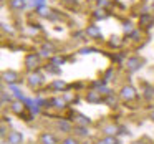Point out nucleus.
I'll return each mask as SVG.
<instances>
[{"label": "nucleus", "mask_w": 154, "mask_h": 144, "mask_svg": "<svg viewBox=\"0 0 154 144\" xmlns=\"http://www.w3.org/2000/svg\"><path fill=\"white\" fill-rule=\"evenodd\" d=\"M121 98H123L124 101H131L136 98V91H134L133 86H124L123 90H121Z\"/></svg>", "instance_id": "1"}, {"label": "nucleus", "mask_w": 154, "mask_h": 144, "mask_svg": "<svg viewBox=\"0 0 154 144\" xmlns=\"http://www.w3.org/2000/svg\"><path fill=\"white\" fill-rule=\"evenodd\" d=\"M42 83H43V76H42V75H38V73H32L30 76H28V84H30L32 88L40 86Z\"/></svg>", "instance_id": "2"}, {"label": "nucleus", "mask_w": 154, "mask_h": 144, "mask_svg": "<svg viewBox=\"0 0 154 144\" xmlns=\"http://www.w3.org/2000/svg\"><path fill=\"white\" fill-rule=\"evenodd\" d=\"M25 65H27L28 70H33L38 65V57L37 55H27V60H25Z\"/></svg>", "instance_id": "3"}, {"label": "nucleus", "mask_w": 154, "mask_h": 144, "mask_svg": "<svg viewBox=\"0 0 154 144\" xmlns=\"http://www.w3.org/2000/svg\"><path fill=\"white\" fill-rule=\"evenodd\" d=\"M22 133H17V131H14V133L8 134V142L10 144H22Z\"/></svg>", "instance_id": "4"}, {"label": "nucleus", "mask_w": 154, "mask_h": 144, "mask_svg": "<svg viewBox=\"0 0 154 144\" xmlns=\"http://www.w3.org/2000/svg\"><path fill=\"white\" fill-rule=\"evenodd\" d=\"M139 66H141L139 58H129V60H128V70L129 71H136Z\"/></svg>", "instance_id": "5"}, {"label": "nucleus", "mask_w": 154, "mask_h": 144, "mask_svg": "<svg viewBox=\"0 0 154 144\" xmlns=\"http://www.w3.org/2000/svg\"><path fill=\"white\" fill-rule=\"evenodd\" d=\"M86 100L90 101V103H100L101 101V93H98V91H90L86 96Z\"/></svg>", "instance_id": "6"}, {"label": "nucleus", "mask_w": 154, "mask_h": 144, "mask_svg": "<svg viewBox=\"0 0 154 144\" xmlns=\"http://www.w3.org/2000/svg\"><path fill=\"white\" fill-rule=\"evenodd\" d=\"M86 33L90 35V37H94V38H100V37H101V32H100V28H98L96 25H91V27H88Z\"/></svg>", "instance_id": "7"}, {"label": "nucleus", "mask_w": 154, "mask_h": 144, "mask_svg": "<svg viewBox=\"0 0 154 144\" xmlns=\"http://www.w3.org/2000/svg\"><path fill=\"white\" fill-rule=\"evenodd\" d=\"M42 142L43 144H57V137L48 134V133H45V134H42Z\"/></svg>", "instance_id": "8"}, {"label": "nucleus", "mask_w": 154, "mask_h": 144, "mask_svg": "<svg viewBox=\"0 0 154 144\" xmlns=\"http://www.w3.org/2000/svg\"><path fill=\"white\" fill-rule=\"evenodd\" d=\"M10 7L15 10H22L25 7V0H10Z\"/></svg>", "instance_id": "9"}, {"label": "nucleus", "mask_w": 154, "mask_h": 144, "mask_svg": "<svg viewBox=\"0 0 154 144\" xmlns=\"http://www.w3.org/2000/svg\"><path fill=\"white\" fill-rule=\"evenodd\" d=\"M75 121L78 123V126H88V124H90V118L83 116V114H78Z\"/></svg>", "instance_id": "10"}, {"label": "nucleus", "mask_w": 154, "mask_h": 144, "mask_svg": "<svg viewBox=\"0 0 154 144\" xmlns=\"http://www.w3.org/2000/svg\"><path fill=\"white\" fill-rule=\"evenodd\" d=\"M4 80L8 81V83H14V81H17V73L15 71H7V73H4Z\"/></svg>", "instance_id": "11"}, {"label": "nucleus", "mask_w": 154, "mask_h": 144, "mask_svg": "<svg viewBox=\"0 0 154 144\" xmlns=\"http://www.w3.org/2000/svg\"><path fill=\"white\" fill-rule=\"evenodd\" d=\"M151 22H152V17H151V15H143V17L139 18V23H141V27H147V25L151 23Z\"/></svg>", "instance_id": "12"}, {"label": "nucleus", "mask_w": 154, "mask_h": 144, "mask_svg": "<svg viewBox=\"0 0 154 144\" xmlns=\"http://www.w3.org/2000/svg\"><path fill=\"white\" fill-rule=\"evenodd\" d=\"M12 111L17 113V114H22V113H23V104L18 103V101H17V103H14V104H12Z\"/></svg>", "instance_id": "13"}, {"label": "nucleus", "mask_w": 154, "mask_h": 144, "mask_svg": "<svg viewBox=\"0 0 154 144\" xmlns=\"http://www.w3.org/2000/svg\"><path fill=\"white\" fill-rule=\"evenodd\" d=\"M104 133H106L108 136H113V134L118 133V127L113 126V124H111V126H106V127H104Z\"/></svg>", "instance_id": "14"}, {"label": "nucleus", "mask_w": 154, "mask_h": 144, "mask_svg": "<svg viewBox=\"0 0 154 144\" xmlns=\"http://www.w3.org/2000/svg\"><path fill=\"white\" fill-rule=\"evenodd\" d=\"M51 104H55V108H65V100H60V98H57V100L51 101Z\"/></svg>", "instance_id": "15"}, {"label": "nucleus", "mask_w": 154, "mask_h": 144, "mask_svg": "<svg viewBox=\"0 0 154 144\" xmlns=\"http://www.w3.org/2000/svg\"><path fill=\"white\" fill-rule=\"evenodd\" d=\"M51 88H55V90H63V88H65V83H63V81H60V80H58V81H53Z\"/></svg>", "instance_id": "16"}, {"label": "nucleus", "mask_w": 154, "mask_h": 144, "mask_svg": "<svg viewBox=\"0 0 154 144\" xmlns=\"http://www.w3.org/2000/svg\"><path fill=\"white\" fill-rule=\"evenodd\" d=\"M109 45H111V47H121V40L118 37H113V38H111V41H109Z\"/></svg>", "instance_id": "17"}, {"label": "nucleus", "mask_w": 154, "mask_h": 144, "mask_svg": "<svg viewBox=\"0 0 154 144\" xmlns=\"http://www.w3.org/2000/svg\"><path fill=\"white\" fill-rule=\"evenodd\" d=\"M76 131H78V134H80V136H86V134H88L86 126H78V127H76Z\"/></svg>", "instance_id": "18"}, {"label": "nucleus", "mask_w": 154, "mask_h": 144, "mask_svg": "<svg viewBox=\"0 0 154 144\" xmlns=\"http://www.w3.org/2000/svg\"><path fill=\"white\" fill-rule=\"evenodd\" d=\"M58 127L63 131H70V124L66 123V121H61V123H58Z\"/></svg>", "instance_id": "19"}, {"label": "nucleus", "mask_w": 154, "mask_h": 144, "mask_svg": "<svg viewBox=\"0 0 154 144\" xmlns=\"http://www.w3.org/2000/svg\"><path fill=\"white\" fill-rule=\"evenodd\" d=\"M104 142H106V144H118V139H116V137H113V136H108L106 139H104Z\"/></svg>", "instance_id": "20"}, {"label": "nucleus", "mask_w": 154, "mask_h": 144, "mask_svg": "<svg viewBox=\"0 0 154 144\" xmlns=\"http://www.w3.org/2000/svg\"><path fill=\"white\" fill-rule=\"evenodd\" d=\"M124 33H133V25L131 23H124Z\"/></svg>", "instance_id": "21"}, {"label": "nucleus", "mask_w": 154, "mask_h": 144, "mask_svg": "<svg viewBox=\"0 0 154 144\" xmlns=\"http://www.w3.org/2000/svg\"><path fill=\"white\" fill-rule=\"evenodd\" d=\"M94 17L96 18H104L106 15H104V10H96L94 12Z\"/></svg>", "instance_id": "22"}, {"label": "nucleus", "mask_w": 154, "mask_h": 144, "mask_svg": "<svg viewBox=\"0 0 154 144\" xmlns=\"http://www.w3.org/2000/svg\"><path fill=\"white\" fill-rule=\"evenodd\" d=\"M91 51H94L93 48H83V50H81L80 53H81V55H88V53H91Z\"/></svg>", "instance_id": "23"}, {"label": "nucleus", "mask_w": 154, "mask_h": 144, "mask_svg": "<svg viewBox=\"0 0 154 144\" xmlns=\"http://www.w3.org/2000/svg\"><path fill=\"white\" fill-rule=\"evenodd\" d=\"M106 103L108 104H111V106H113V104H116V100H114L113 96H108V100H106Z\"/></svg>", "instance_id": "24"}, {"label": "nucleus", "mask_w": 154, "mask_h": 144, "mask_svg": "<svg viewBox=\"0 0 154 144\" xmlns=\"http://www.w3.org/2000/svg\"><path fill=\"white\" fill-rule=\"evenodd\" d=\"M61 144H76V141H75V139H71V137H68V139H65Z\"/></svg>", "instance_id": "25"}, {"label": "nucleus", "mask_w": 154, "mask_h": 144, "mask_svg": "<svg viewBox=\"0 0 154 144\" xmlns=\"http://www.w3.org/2000/svg\"><path fill=\"white\" fill-rule=\"evenodd\" d=\"M63 63V58H53V65H61Z\"/></svg>", "instance_id": "26"}, {"label": "nucleus", "mask_w": 154, "mask_h": 144, "mask_svg": "<svg viewBox=\"0 0 154 144\" xmlns=\"http://www.w3.org/2000/svg\"><path fill=\"white\" fill-rule=\"evenodd\" d=\"M2 101H4V103H7V101H10V96H7L5 93H2Z\"/></svg>", "instance_id": "27"}, {"label": "nucleus", "mask_w": 154, "mask_h": 144, "mask_svg": "<svg viewBox=\"0 0 154 144\" xmlns=\"http://www.w3.org/2000/svg\"><path fill=\"white\" fill-rule=\"evenodd\" d=\"M108 5V0H100V7H106Z\"/></svg>", "instance_id": "28"}, {"label": "nucleus", "mask_w": 154, "mask_h": 144, "mask_svg": "<svg viewBox=\"0 0 154 144\" xmlns=\"http://www.w3.org/2000/svg\"><path fill=\"white\" fill-rule=\"evenodd\" d=\"M98 144H106V142H104V141H100V142H98Z\"/></svg>", "instance_id": "29"}, {"label": "nucleus", "mask_w": 154, "mask_h": 144, "mask_svg": "<svg viewBox=\"0 0 154 144\" xmlns=\"http://www.w3.org/2000/svg\"><path fill=\"white\" fill-rule=\"evenodd\" d=\"M134 144H143V142H134Z\"/></svg>", "instance_id": "30"}, {"label": "nucleus", "mask_w": 154, "mask_h": 144, "mask_svg": "<svg viewBox=\"0 0 154 144\" xmlns=\"http://www.w3.org/2000/svg\"><path fill=\"white\" fill-rule=\"evenodd\" d=\"M152 121H154V113H152Z\"/></svg>", "instance_id": "31"}]
</instances>
